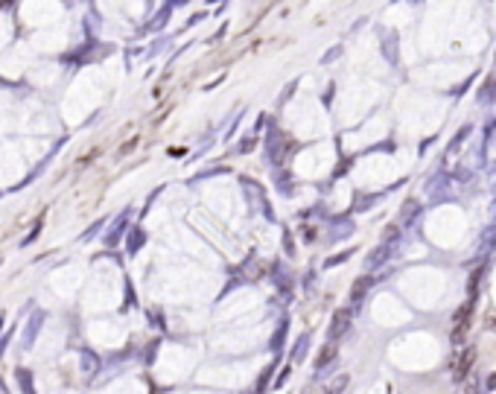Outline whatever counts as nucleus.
I'll use <instances>...</instances> for the list:
<instances>
[{
	"instance_id": "f03ea898",
	"label": "nucleus",
	"mask_w": 496,
	"mask_h": 394,
	"mask_svg": "<svg viewBox=\"0 0 496 394\" xmlns=\"http://www.w3.org/2000/svg\"><path fill=\"white\" fill-rule=\"evenodd\" d=\"M470 313H473V301H467L462 310L455 313V322H453V342L455 344L464 342V333H467V327H470Z\"/></svg>"
},
{
	"instance_id": "0eeeda50",
	"label": "nucleus",
	"mask_w": 496,
	"mask_h": 394,
	"mask_svg": "<svg viewBox=\"0 0 496 394\" xmlns=\"http://www.w3.org/2000/svg\"><path fill=\"white\" fill-rule=\"evenodd\" d=\"M391 249H394V245L380 242V249H374V251H371V257H368V269H374V266H382V263H386Z\"/></svg>"
},
{
	"instance_id": "20e7f679",
	"label": "nucleus",
	"mask_w": 496,
	"mask_h": 394,
	"mask_svg": "<svg viewBox=\"0 0 496 394\" xmlns=\"http://www.w3.org/2000/svg\"><path fill=\"white\" fill-rule=\"evenodd\" d=\"M336 353H339V351H336V344H330V342H327V348H321L318 360H316V371H318V374H324V371H327V365L336 362Z\"/></svg>"
},
{
	"instance_id": "4468645a",
	"label": "nucleus",
	"mask_w": 496,
	"mask_h": 394,
	"mask_svg": "<svg viewBox=\"0 0 496 394\" xmlns=\"http://www.w3.org/2000/svg\"><path fill=\"white\" fill-rule=\"evenodd\" d=\"M289 377H292V368H283V371L278 374V380H275V386L280 388V386H283V383H287V380H289Z\"/></svg>"
},
{
	"instance_id": "f8f14e48",
	"label": "nucleus",
	"mask_w": 496,
	"mask_h": 394,
	"mask_svg": "<svg viewBox=\"0 0 496 394\" xmlns=\"http://www.w3.org/2000/svg\"><path fill=\"white\" fill-rule=\"evenodd\" d=\"M283 336H287V322H283V324L275 330V336H271V351H275V353L280 351V339H283Z\"/></svg>"
},
{
	"instance_id": "9b49d317",
	"label": "nucleus",
	"mask_w": 496,
	"mask_h": 394,
	"mask_svg": "<svg viewBox=\"0 0 496 394\" xmlns=\"http://www.w3.org/2000/svg\"><path fill=\"white\" fill-rule=\"evenodd\" d=\"M344 386H347V374H339V377L327 386V394H342V391H344Z\"/></svg>"
},
{
	"instance_id": "ddd939ff",
	"label": "nucleus",
	"mask_w": 496,
	"mask_h": 394,
	"mask_svg": "<svg viewBox=\"0 0 496 394\" xmlns=\"http://www.w3.org/2000/svg\"><path fill=\"white\" fill-rule=\"evenodd\" d=\"M18 377H21V386H23V394H32V380H30V374H27V371H21Z\"/></svg>"
},
{
	"instance_id": "2eb2a0df",
	"label": "nucleus",
	"mask_w": 496,
	"mask_h": 394,
	"mask_svg": "<svg viewBox=\"0 0 496 394\" xmlns=\"http://www.w3.org/2000/svg\"><path fill=\"white\" fill-rule=\"evenodd\" d=\"M485 386H488V391H493V388H496V374H490V377H488V383H485Z\"/></svg>"
},
{
	"instance_id": "39448f33",
	"label": "nucleus",
	"mask_w": 496,
	"mask_h": 394,
	"mask_svg": "<svg viewBox=\"0 0 496 394\" xmlns=\"http://www.w3.org/2000/svg\"><path fill=\"white\" fill-rule=\"evenodd\" d=\"M371 287H374V278H368V275H365V278H359V280L353 283V289H351V301H353V307L365 301V295H368Z\"/></svg>"
},
{
	"instance_id": "6e6552de",
	"label": "nucleus",
	"mask_w": 496,
	"mask_h": 394,
	"mask_svg": "<svg viewBox=\"0 0 496 394\" xmlns=\"http://www.w3.org/2000/svg\"><path fill=\"white\" fill-rule=\"evenodd\" d=\"M123 231H126V214H123L117 222H114V228H111V234L105 237V242H108V245H117V240L123 237Z\"/></svg>"
},
{
	"instance_id": "7ed1b4c3",
	"label": "nucleus",
	"mask_w": 496,
	"mask_h": 394,
	"mask_svg": "<svg viewBox=\"0 0 496 394\" xmlns=\"http://www.w3.org/2000/svg\"><path fill=\"white\" fill-rule=\"evenodd\" d=\"M473 360H476L473 348H464V351H462V356H458L455 365H453V377H455V380H464L470 371H473Z\"/></svg>"
},
{
	"instance_id": "f257e3e1",
	"label": "nucleus",
	"mask_w": 496,
	"mask_h": 394,
	"mask_svg": "<svg viewBox=\"0 0 496 394\" xmlns=\"http://www.w3.org/2000/svg\"><path fill=\"white\" fill-rule=\"evenodd\" d=\"M353 324V310H347V307H342V310L333 313L330 318V327H327V339H342L347 330H351Z\"/></svg>"
},
{
	"instance_id": "9d476101",
	"label": "nucleus",
	"mask_w": 496,
	"mask_h": 394,
	"mask_svg": "<svg viewBox=\"0 0 496 394\" xmlns=\"http://www.w3.org/2000/svg\"><path fill=\"white\" fill-rule=\"evenodd\" d=\"M143 240H146V237H143V231H141V228H132V234H129V251H132V254L138 251L141 245H143Z\"/></svg>"
},
{
	"instance_id": "423d86ee",
	"label": "nucleus",
	"mask_w": 496,
	"mask_h": 394,
	"mask_svg": "<svg viewBox=\"0 0 496 394\" xmlns=\"http://www.w3.org/2000/svg\"><path fill=\"white\" fill-rule=\"evenodd\" d=\"M41 324H44V313H32L30 324H27V333H23V348H32L35 333H39V330H41Z\"/></svg>"
},
{
	"instance_id": "1a4fd4ad",
	"label": "nucleus",
	"mask_w": 496,
	"mask_h": 394,
	"mask_svg": "<svg viewBox=\"0 0 496 394\" xmlns=\"http://www.w3.org/2000/svg\"><path fill=\"white\" fill-rule=\"evenodd\" d=\"M307 348H309V336H307V333H301V336H298V342H295L292 360H295V362H301V360H304V353H307Z\"/></svg>"
}]
</instances>
